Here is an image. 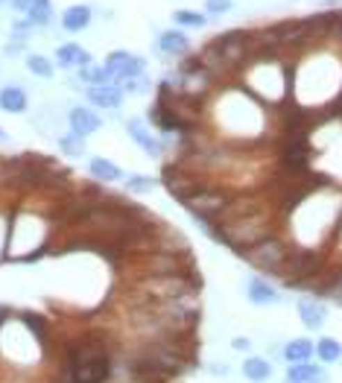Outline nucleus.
I'll use <instances>...</instances> for the list:
<instances>
[{"instance_id":"f257e3e1","label":"nucleus","mask_w":342,"mask_h":383,"mask_svg":"<svg viewBox=\"0 0 342 383\" xmlns=\"http://www.w3.org/2000/svg\"><path fill=\"white\" fill-rule=\"evenodd\" d=\"M114 375L111 348L103 339H74L65 354V383H108Z\"/></svg>"},{"instance_id":"f03ea898","label":"nucleus","mask_w":342,"mask_h":383,"mask_svg":"<svg viewBox=\"0 0 342 383\" xmlns=\"http://www.w3.org/2000/svg\"><path fill=\"white\" fill-rule=\"evenodd\" d=\"M199 293V278L193 272L184 275H149V278H135L129 293L123 295L126 307L132 304H152V302H167L176 295Z\"/></svg>"},{"instance_id":"7ed1b4c3","label":"nucleus","mask_w":342,"mask_h":383,"mask_svg":"<svg viewBox=\"0 0 342 383\" xmlns=\"http://www.w3.org/2000/svg\"><path fill=\"white\" fill-rule=\"evenodd\" d=\"M202 229L211 231L228 249L243 254L246 249H252L254 243H261L263 237L272 234V220H269V214H263V211H258V214L237 217V220H228V222H213V225L202 222Z\"/></svg>"},{"instance_id":"20e7f679","label":"nucleus","mask_w":342,"mask_h":383,"mask_svg":"<svg viewBox=\"0 0 342 383\" xmlns=\"http://www.w3.org/2000/svg\"><path fill=\"white\" fill-rule=\"evenodd\" d=\"M293 249L287 246V240H281L275 234L263 237L261 243H254L252 249L243 252V258L254 266V269H263V272H272V275H281L284 266H287Z\"/></svg>"},{"instance_id":"39448f33","label":"nucleus","mask_w":342,"mask_h":383,"mask_svg":"<svg viewBox=\"0 0 342 383\" xmlns=\"http://www.w3.org/2000/svg\"><path fill=\"white\" fill-rule=\"evenodd\" d=\"M228 202H231V196H228L225 190H220V188H208V184H202V188H196L190 196L179 199L181 208H188L190 214L196 220H202V222H220Z\"/></svg>"},{"instance_id":"423d86ee","label":"nucleus","mask_w":342,"mask_h":383,"mask_svg":"<svg viewBox=\"0 0 342 383\" xmlns=\"http://www.w3.org/2000/svg\"><path fill=\"white\" fill-rule=\"evenodd\" d=\"M184 272H193L188 266V252H149V254H138L135 261V278L184 275Z\"/></svg>"},{"instance_id":"0eeeda50","label":"nucleus","mask_w":342,"mask_h":383,"mask_svg":"<svg viewBox=\"0 0 342 383\" xmlns=\"http://www.w3.org/2000/svg\"><path fill=\"white\" fill-rule=\"evenodd\" d=\"M208 47L222 65H237L252 56V38L240 30H231V33H222L220 38H213Z\"/></svg>"},{"instance_id":"6e6552de","label":"nucleus","mask_w":342,"mask_h":383,"mask_svg":"<svg viewBox=\"0 0 342 383\" xmlns=\"http://www.w3.org/2000/svg\"><path fill=\"white\" fill-rule=\"evenodd\" d=\"M103 67L114 76V82H117V79L140 76V74L147 70V62H144V59H138V56H132V53H126V50H114V53L106 56Z\"/></svg>"},{"instance_id":"1a4fd4ad","label":"nucleus","mask_w":342,"mask_h":383,"mask_svg":"<svg viewBox=\"0 0 342 383\" xmlns=\"http://www.w3.org/2000/svg\"><path fill=\"white\" fill-rule=\"evenodd\" d=\"M149 123H152L158 132H164V135H173V132H190V129H188V123H184V120H181V117H179L167 103H155V106L149 108Z\"/></svg>"},{"instance_id":"9d476101","label":"nucleus","mask_w":342,"mask_h":383,"mask_svg":"<svg viewBox=\"0 0 342 383\" xmlns=\"http://www.w3.org/2000/svg\"><path fill=\"white\" fill-rule=\"evenodd\" d=\"M67 120H70V132L79 135V138H88V135H94V132L103 129V117H99L97 111H91L88 106H76V108H70Z\"/></svg>"},{"instance_id":"9b49d317","label":"nucleus","mask_w":342,"mask_h":383,"mask_svg":"<svg viewBox=\"0 0 342 383\" xmlns=\"http://www.w3.org/2000/svg\"><path fill=\"white\" fill-rule=\"evenodd\" d=\"M85 97H88V103L97 108H120L126 91L120 85H94V88L85 91Z\"/></svg>"},{"instance_id":"f8f14e48","label":"nucleus","mask_w":342,"mask_h":383,"mask_svg":"<svg viewBox=\"0 0 342 383\" xmlns=\"http://www.w3.org/2000/svg\"><path fill=\"white\" fill-rule=\"evenodd\" d=\"M295 310H298V319H302V325L307 331H319L327 319V310L319 299H298Z\"/></svg>"},{"instance_id":"ddd939ff","label":"nucleus","mask_w":342,"mask_h":383,"mask_svg":"<svg viewBox=\"0 0 342 383\" xmlns=\"http://www.w3.org/2000/svg\"><path fill=\"white\" fill-rule=\"evenodd\" d=\"M246 295H249V302L252 304H278L281 302V293L269 284L266 278H249L246 284Z\"/></svg>"},{"instance_id":"4468645a","label":"nucleus","mask_w":342,"mask_h":383,"mask_svg":"<svg viewBox=\"0 0 342 383\" xmlns=\"http://www.w3.org/2000/svg\"><path fill=\"white\" fill-rule=\"evenodd\" d=\"M327 372L319 363H293L287 368V383H325Z\"/></svg>"},{"instance_id":"2eb2a0df","label":"nucleus","mask_w":342,"mask_h":383,"mask_svg":"<svg viewBox=\"0 0 342 383\" xmlns=\"http://www.w3.org/2000/svg\"><path fill=\"white\" fill-rule=\"evenodd\" d=\"M126 135H129L132 140H135V144L138 147H144L149 155H152V158H161V144H158V140H155L149 132H147V126L144 123H140L138 117H132V120H126Z\"/></svg>"},{"instance_id":"dca6fc26","label":"nucleus","mask_w":342,"mask_h":383,"mask_svg":"<svg viewBox=\"0 0 342 383\" xmlns=\"http://www.w3.org/2000/svg\"><path fill=\"white\" fill-rule=\"evenodd\" d=\"M313 357H316V343H313V339L298 336V339H290V343L284 345V360L290 366L293 363H310Z\"/></svg>"},{"instance_id":"f3484780","label":"nucleus","mask_w":342,"mask_h":383,"mask_svg":"<svg viewBox=\"0 0 342 383\" xmlns=\"http://www.w3.org/2000/svg\"><path fill=\"white\" fill-rule=\"evenodd\" d=\"M56 62H59V67H88L91 65V56L88 50H82L79 44H62L59 50H56Z\"/></svg>"},{"instance_id":"a211bd4d","label":"nucleus","mask_w":342,"mask_h":383,"mask_svg":"<svg viewBox=\"0 0 342 383\" xmlns=\"http://www.w3.org/2000/svg\"><path fill=\"white\" fill-rule=\"evenodd\" d=\"M26 91L18 88V85H6L3 91H0V108L6 111V115H24L26 111Z\"/></svg>"},{"instance_id":"6ab92c4d","label":"nucleus","mask_w":342,"mask_h":383,"mask_svg":"<svg viewBox=\"0 0 342 383\" xmlns=\"http://www.w3.org/2000/svg\"><path fill=\"white\" fill-rule=\"evenodd\" d=\"M240 372H243V377L252 383H263V380L272 377V363L266 357H246L240 363Z\"/></svg>"},{"instance_id":"aec40b11","label":"nucleus","mask_w":342,"mask_h":383,"mask_svg":"<svg viewBox=\"0 0 342 383\" xmlns=\"http://www.w3.org/2000/svg\"><path fill=\"white\" fill-rule=\"evenodd\" d=\"M155 47H158L161 53H170V56H181V53H188L190 41H188V35L179 33V30H167V33L158 35Z\"/></svg>"},{"instance_id":"412c9836","label":"nucleus","mask_w":342,"mask_h":383,"mask_svg":"<svg viewBox=\"0 0 342 383\" xmlns=\"http://www.w3.org/2000/svg\"><path fill=\"white\" fill-rule=\"evenodd\" d=\"M281 158H284V164H287V167L302 170L310 161V147L304 144L302 138H295V140H290V144H287V149L281 152Z\"/></svg>"},{"instance_id":"4be33fe9","label":"nucleus","mask_w":342,"mask_h":383,"mask_svg":"<svg viewBox=\"0 0 342 383\" xmlns=\"http://www.w3.org/2000/svg\"><path fill=\"white\" fill-rule=\"evenodd\" d=\"M91 24V6H70L65 15H62V26L65 30H70V33H79V30H85V26Z\"/></svg>"},{"instance_id":"5701e85b","label":"nucleus","mask_w":342,"mask_h":383,"mask_svg":"<svg viewBox=\"0 0 342 383\" xmlns=\"http://www.w3.org/2000/svg\"><path fill=\"white\" fill-rule=\"evenodd\" d=\"M88 173L94 179H99V181H117V179H123V170L114 161H108V158H91L88 161Z\"/></svg>"},{"instance_id":"b1692460","label":"nucleus","mask_w":342,"mask_h":383,"mask_svg":"<svg viewBox=\"0 0 342 383\" xmlns=\"http://www.w3.org/2000/svg\"><path fill=\"white\" fill-rule=\"evenodd\" d=\"M316 357H319L322 363H336V360H342V343H339V339H334V336H322L319 343H316Z\"/></svg>"},{"instance_id":"393cba45","label":"nucleus","mask_w":342,"mask_h":383,"mask_svg":"<svg viewBox=\"0 0 342 383\" xmlns=\"http://www.w3.org/2000/svg\"><path fill=\"white\" fill-rule=\"evenodd\" d=\"M30 24H50L53 21V6H50V0H30Z\"/></svg>"},{"instance_id":"a878e982","label":"nucleus","mask_w":342,"mask_h":383,"mask_svg":"<svg viewBox=\"0 0 342 383\" xmlns=\"http://www.w3.org/2000/svg\"><path fill=\"white\" fill-rule=\"evenodd\" d=\"M82 82H88V88H94V85H117L106 67H94V65L82 67Z\"/></svg>"},{"instance_id":"bb28decb","label":"nucleus","mask_w":342,"mask_h":383,"mask_svg":"<svg viewBox=\"0 0 342 383\" xmlns=\"http://www.w3.org/2000/svg\"><path fill=\"white\" fill-rule=\"evenodd\" d=\"M26 67H30V74H35L41 79H50L56 74V65L50 59H44V56H30V59H26Z\"/></svg>"},{"instance_id":"cd10ccee","label":"nucleus","mask_w":342,"mask_h":383,"mask_svg":"<svg viewBox=\"0 0 342 383\" xmlns=\"http://www.w3.org/2000/svg\"><path fill=\"white\" fill-rule=\"evenodd\" d=\"M173 18H176L179 26H205V15H199V12H193V9H179Z\"/></svg>"},{"instance_id":"c85d7f7f","label":"nucleus","mask_w":342,"mask_h":383,"mask_svg":"<svg viewBox=\"0 0 342 383\" xmlns=\"http://www.w3.org/2000/svg\"><path fill=\"white\" fill-rule=\"evenodd\" d=\"M59 149L67 152V155H74V158H76V155L85 152V144H82V138H79V135L70 132V135H65V138L59 140Z\"/></svg>"},{"instance_id":"c756f323","label":"nucleus","mask_w":342,"mask_h":383,"mask_svg":"<svg viewBox=\"0 0 342 383\" xmlns=\"http://www.w3.org/2000/svg\"><path fill=\"white\" fill-rule=\"evenodd\" d=\"M152 179H147V176H132L129 181H126V188L129 190H138V193H147V190H152Z\"/></svg>"},{"instance_id":"7c9ffc66","label":"nucleus","mask_w":342,"mask_h":383,"mask_svg":"<svg viewBox=\"0 0 342 383\" xmlns=\"http://www.w3.org/2000/svg\"><path fill=\"white\" fill-rule=\"evenodd\" d=\"M147 76L140 74V76H132V79H126V88L123 91H129V94H140V91H147Z\"/></svg>"},{"instance_id":"2f4dec72","label":"nucleus","mask_w":342,"mask_h":383,"mask_svg":"<svg viewBox=\"0 0 342 383\" xmlns=\"http://www.w3.org/2000/svg\"><path fill=\"white\" fill-rule=\"evenodd\" d=\"M205 9L213 15H222V12H228V0H205Z\"/></svg>"},{"instance_id":"473e14b6","label":"nucleus","mask_w":342,"mask_h":383,"mask_svg":"<svg viewBox=\"0 0 342 383\" xmlns=\"http://www.w3.org/2000/svg\"><path fill=\"white\" fill-rule=\"evenodd\" d=\"M231 345H234L237 351H246V348H249V339H246V336H237V339H234V343H231Z\"/></svg>"},{"instance_id":"72a5a7b5","label":"nucleus","mask_w":342,"mask_h":383,"mask_svg":"<svg viewBox=\"0 0 342 383\" xmlns=\"http://www.w3.org/2000/svg\"><path fill=\"white\" fill-rule=\"evenodd\" d=\"M3 140H6V132H3V129H0V144H3Z\"/></svg>"},{"instance_id":"f704fd0d","label":"nucleus","mask_w":342,"mask_h":383,"mask_svg":"<svg viewBox=\"0 0 342 383\" xmlns=\"http://www.w3.org/2000/svg\"><path fill=\"white\" fill-rule=\"evenodd\" d=\"M0 3H3V0H0Z\"/></svg>"}]
</instances>
